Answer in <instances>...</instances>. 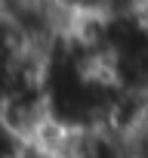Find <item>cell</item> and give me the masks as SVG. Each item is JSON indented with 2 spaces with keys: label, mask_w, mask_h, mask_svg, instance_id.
<instances>
[{
  "label": "cell",
  "mask_w": 148,
  "mask_h": 158,
  "mask_svg": "<svg viewBox=\"0 0 148 158\" xmlns=\"http://www.w3.org/2000/svg\"><path fill=\"white\" fill-rule=\"evenodd\" d=\"M62 158H133V146L127 133L108 124H96L71 130Z\"/></svg>",
  "instance_id": "6da1fadb"
},
{
  "label": "cell",
  "mask_w": 148,
  "mask_h": 158,
  "mask_svg": "<svg viewBox=\"0 0 148 158\" xmlns=\"http://www.w3.org/2000/svg\"><path fill=\"white\" fill-rule=\"evenodd\" d=\"M19 146H22V139H19V136H16L3 121H0V158H10Z\"/></svg>",
  "instance_id": "3957f363"
},
{
  "label": "cell",
  "mask_w": 148,
  "mask_h": 158,
  "mask_svg": "<svg viewBox=\"0 0 148 158\" xmlns=\"http://www.w3.org/2000/svg\"><path fill=\"white\" fill-rule=\"evenodd\" d=\"M10 158H53V155H49L46 149H40L37 143H22V146H19Z\"/></svg>",
  "instance_id": "277c9868"
},
{
  "label": "cell",
  "mask_w": 148,
  "mask_h": 158,
  "mask_svg": "<svg viewBox=\"0 0 148 158\" xmlns=\"http://www.w3.org/2000/svg\"><path fill=\"white\" fill-rule=\"evenodd\" d=\"M56 3L71 19H84V16H108V19H114V16H142L145 0H56Z\"/></svg>",
  "instance_id": "7a4b0ae2"
}]
</instances>
